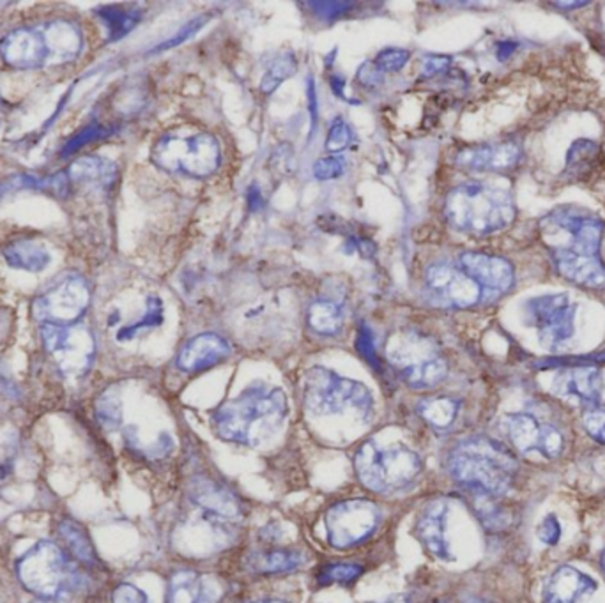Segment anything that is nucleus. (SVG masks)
Returning <instances> with one entry per match:
<instances>
[{
    "label": "nucleus",
    "instance_id": "13d9d810",
    "mask_svg": "<svg viewBox=\"0 0 605 603\" xmlns=\"http://www.w3.org/2000/svg\"><path fill=\"white\" fill-rule=\"evenodd\" d=\"M554 5L563 7V9H572V7H582V5H588V2H554Z\"/></svg>",
    "mask_w": 605,
    "mask_h": 603
},
{
    "label": "nucleus",
    "instance_id": "bb28decb",
    "mask_svg": "<svg viewBox=\"0 0 605 603\" xmlns=\"http://www.w3.org/2000/svg\"><path fill=\"white\" fill-rule=\"evenodd\" d=\"M4 257L11 267L29 273H42L51 260L46 246L36 239L13 241L4 248Z\"/></svg>",
    "mask_w": 605,
    "mask_h": 603
},
{
    "label": "nucleus",
    "instance_id": "5fc2aeb1",
    "mask_svg": "<svg viewBox=\"0 0 605 603\" xmlns=\"http://www.w3.org/2000/svg\"><path fill=\"white\" fill-rule=\"evenodd\" d=\"M516 50H517V43H514V42H501V43L498 44V59L499 60H507Z\"/></svg>",
    "mask_w": 605,
    "mask_h": 603
},
{
    "label": "nucleus",
    "instance_id": "393cba45",
    "mask_svg": "<svg viewBox=\"0 0 605 603\" xmlns=\"http://www.w3.org/2000/svg\"><path fill=\"white\" fill-rule=\"evenodd\" d=\"M43 32L44 42L50 51V64H64L73 60L82 46L84 40L79 27L71 22H50L40 27Z\"/></svg>",
    "mask_w": 605,
    "mask_h": 603
},
{
    "label": "nucleus",
    "instance_id": "49530a36",
    "mask_svg": "<svg viewBox=\"0 0 605 603\" xmlns=\"http://www.w3.org/2000/svg\"><path fill=\"white\" fill-rule=\"evenodd\" d=\"M536 534H538V538H540L542 543L554 547L560 542V538H562V525H560L556 515H547V517L544 518L542 524L538 525Z\"/></svg>",
    "mask_w": 605,
    "mask_h": 603
},
{
    "label": "nucleus",
    "instance_id": "ddd939ff",
    "mask_svg": "<svg viewBox=\"0 0 605 603\" xmlns=\"http://www.w3.org/2000/svg\"><path fill=\"white\" fill-rule=\"evenodd\" d=\"M545 232H563L568 245L554 246L582 255H599L604 223L600 218L581 208H558L542 221Z\"/></svg>",
    "mask_w": 605,
    "mask_h": 603
},
{
    "label": "nucleus",
    "instance_id": "c756f323",
    "mask_svg": "<svg viewBox=\"0 0 605 603\" xmlns=\"http://www.w3.org/2000/svg\"><path fill=\"white\" fill-rule=\"evenodd\" d=\"M117 175V169L112 162L98 158V156H84L77 160L70 171L68 177L75 182H96V184H112Z\"/></svg>",
    "mask_w": 605,
    "mask_h": 603
},
{
    "label": "nucleus",
    "instance_id": "f704fd0d",
    "mask_svg": "<svg viewBox=\"0 0 605 603\" xmlns=\"http://www.w3.org/2000/svg\"><path fill=\"white\" fill-rule=\"evenodd\" d=\"M302 556L294 551H271L254 560V568L260 573H285L300 568Z\"/></svg>",
    "mask_w": 605,
    "mask_h": 603
},
{
    "label": "nucleus",
    "instance_id": "1a4fd4ad",
    "mask_svg": "<svg viewBox=\"0 0 605 603\" xmlns=\"http://www.w3.org/2000/svg\"><path fill=\"white\" fill-rule=\"evenodd\" d=\"M44 348L66 377H80L92 365L96 342L84 326L42 324Z\"/></svg>",
    "mask_w": 605,
    "mask_h": 603
},
{
    "label": "nucleus",
    "instance_id": "bf43d9fd",
    "mask_svg": "<svg viewBox=\"0 0 605 603\" xmlns=\"http://www.w3.org/2000/svg\"><path fill=\"white\" fill-rule=\"evenodd\" d=\"M464 603H490V602H485V600H479V598H470V600H466Z\"/></svg>",
    "mask_w": 605,
    "mask_h": 603
},
{
    "label": "nucleus",
    "instance_id": "39448f33",
    "mask_svg": "<svg viewBox=\"0 0 605 603\" xmlns=\"http://www.w3.org/2000/svg\"><path fill=\"white\" fill-rule=\"evenodd\" d=\"M354 468L367 488L386 494L413 483L422 473V460L404 446L383 450L374 441H368L358 448Z\"/></svg>",
    "mask_w": 605,
    "mask_h": 603
},
{
    "label": "nucleus",
    "instance_id": "864d4df0",
    "mask_svg": "<svg viewBox=\"0 0 605 603\" xmlns=\"http://www.w3.org/2000/svg\"><path fill=\"white\" fill-rule=\"evenodd\" d=\"M451 59L444 55H427L424 60V77H433L450 66Z\"/></svg>",
    "mask_w": 605,
    "mask_h": 603
},
{
    "label": "nucleus",
    "instance_id": "603ef678",
    "mask_svg": "<svg viewBox=\"0 0 605 603\" xmlns=\"http://www.w3.org/2000/svg\"><path fill=\"white\" fill-rule=\"evenodd\" d=\"M306 90H308V110H310V138L313 135V131L319 125V103H317V90H315V84L312 80V77L308 79L306 84Z\"/></svg>",
    "mask_w": 605,
    "mask_h": 603
},
{
    "label": "nucleus",
    "instance_id": "5701e85b",
    "mask_svg": "<svg viewBox=\"0 0 605 603\" xmlns=\"http://www.w3.org/2000/svg\"><path fill=\"white\" fill-rule=\"evenodd\" d=\"M556 389L563 396H573L582 404L597 405L602 398L604 379L597 366L577 365L563 370L556 377Z\"/></svg>",
    "mask_w": 605,
    "mask_h": 603
},
{
    "label": "nucleus",
    "instance_id": "de8ad7c7",
    "mask_svg": "<svg viewBox=\"0 0 605 603\" xmlns=\"http://www.w3.org/2000/svg\"><path fill=\"white\" fill-rule=\"evenodd\" d=\"M356 79H358V84H361V86L367 87V88H376V87L383 84L385 73L377 68V64L374 60L372 62L367 60V62H363L359 66Z\"/></svg>",
    "mask_w": 605,
    "mask_h": 603
},
{
    "label": "nucleus",
    "instance_id": "9d476101",
    "mask_svg": "<svg viewBox=\"0 0 605 603\" xmlns=\"http://www.w3.org/2000/svg\"><path fill=\"white\" fill-rule=\"evenodd\" d=\"M381 522V510L368 499L337 503L326 514L328 542L335 549H350L374 534Z\"/></svg>",
    "mask_w": 605,
    "mask_h": 603
},
{
    "label": "nucleus",
    "instance_id": "2f4dec72",
    "mask_svg": "<svg viewBox=\"0 0 605 603\" xmlns=\"http://www.w3.org/2000/svg\"><path fill=\"white\" fill-rule=\"evenodd\" d=\"M418 413L435 429H448L459 414V402L446 396L425 398L418 404Z\"/></svg>",
    "mask_w": 605,
    "mask_h": 603
},
{
    "label": "nucleus",
    "instance_id": "6ab92c4d",
    "mask_svg": "<svg viewBox=\"0 0 605 603\" xmlns=\"http://www.w3.org/2000/svg\"><path fill=\"white\" fill-rule=\"evenodd\" d=\"M520 160V147L514 142L487 144L464 149L455 162L461 169L475 172H501L516 167Z\"/></svg>",
    "mask_w": 605,
    "mask_h": 603
},
{
    "label": "nucleus",
    "instance_id": "423d86ee",
    "mask_svg": "<svg viewBox=\"0 0 605 603\" xmlns=\"http://www.w3.org/2000/svg\"><path fill=\"white\" fill-rule=\"evenodd\" d=\"M151 158L162 171L206 179L217 172L221 151L217 138L208 133H169L154 144Z\"/></svg>",
    "mask_w": 605,
    "mask_h": 603
},
{
    "label": "nucleus",
    "instance_id": "cd10ccee",
    "mask_svg": "<svg viewBox=\"0 0 605 603\" xmlns=\"http://www.w3.org/2000/svg\"><path fill=\"white\" fill-rule=\"evenodd\" d=\"M18 190H42L55 197H66L70 191V177L68 173H57L50 177H36L33 173H16L7 177L0 184V197L18 191Z\"/></svg>",
    "mask_w": 605,
    "mask_h": 603
},
{
    "label": "nucleus",
    "instance_id": "72a5a7b5",
    "mask_svg": "<svg viewBox=\"0 0 605 603\" xmlns=\"http://www.w3.org/2000/svg\"><path fill=\"white\" fill-rule=\"evenodd\" d=\"M60 536L64 538L70 552L86 564H96L98 556L94 551V545L86 533V529L77 524L75 520H64L60 524Z\"/></svg>",
    "mask_w": 605,
    "mask_h": 603
},
{
    "label": "nucleus",
    "instance_id": "c85d7f7f",
    "mask_svg": "<svg viewBox=\"0 0 605 603\" xmlns=\"http://www.w3.org/2000/svg\"><path fill=\"white\" fill-rule=\"evenodd\" d=\"M600 162V147L586 138L575 140L566 153V171L572 179H586Z\"/></svg>",
    "mask_w": 605,
    "mask_h": 603
},
{
    "label": "nucleus",
    "instance_id": "aec40b11",
    "mask_svg": "<svg viewBox=\"0 0 605 603\" xmlns=\"http://www.w3.org/2000/svg\"><path fill=\"white\" fill-rule=\"evenodd\" d=\"M232 348L227 340L215 333H204L184 345L177 357V366L188 374L202 372L230 356Z\"/></svg>",
    "mask_w": 605,
    "mask_h": 603
},
{
    "label": "nucleus",
    "instance_id": "6e6552de",
    "mask_svg": "<svg viewBox=\"0 0 605 603\" xmlns=\"http://www.w3.org/2000/svg\"><path fill=\"white\" fill-rule=\"evenodd\" d=\"M23 588L44 600L59 598L68 582V561L51 542L36 543L16 566Z\"/></svg>",
    "mask_w": 605,
    "mask_h": 603
},
{
    "label": "nucleus",
    "instance_id": "c9c22d12",
    "mask_svg": "<svg viewBox=\"0 0 605 603\" xmlns=\"http://www.w3.org/2000/svg\"><path fill=\"white\" fill-rule=\"evenodd\" d=\"M298 70V62L291 51L280 55L265 71V75L260 80V92L269 96L275 92L278 87L282 86L289 77H293Z\"/></svg>",
    "mask_w": 605,
    "mask_h": 603
},
{
    "label": "nucleus",
    "instance_id": "dca6fc26",
    "mask_svg": "<svg viewBox=\"0 0 605 603\" xmlns=\"http://www.w3.org/2000/svg\"><path fill=\"white\" fill-rule=\"evenodd\" d=\"M4 62L16 70H36L50 64V51L40 27L16 29L0 43Z\"/></svg>",
    "mask_w": 605,
    "mask_h": 603
},
{
    "label": "nucleus",
    "instance_id": "e2e57ef3",
    "mask_svg": "<svg viewBox=\"0 0 605 603\" xmlns=\"http://www.w3.org/2000/svg\"><path fill=\"white\" fill-rule=\"evenodd\" d=\"M386 603H407V602H404V600H393V602H386Z\"/></svg>",
    "mask_w": 605,
    "mask_h": 603
},
{
    "label": "nucleus",
    "instance_id": "a19ab883",
    "mask_svg": "<svg viewBox=\"0 0 605 603\" xmlns=\"http://www.w3.org/2000/svg\"><path fill=\"white\" fill-rule=\"evenodd\" d=\"M98 418L103 427L107 429H116L121 425L123 420V409L121 402L116 396H103L98 404Z\"/></svg>",
    "mask_w": 605,
    "mask_h": 603
},
{
    "label": "nucleus",
    "instance_id": "f03ea898",
    "mask_svg": "<svg viewBox=\"0 0 605 603\" xmlns=\"http://www.w3.org/2000/svg\"><path fill=\"white\" fill-rule=\"evenodd\" d=\"M448 469L462 487L496 497L512 488L519 464L503 444L487 437H471L453 448Z\"/></svg>",
    "mask_w": 605,
    "mask_h": 603
},
{
    "label": "nucleus",
    "instance_id": "f8f14e48",
    "mask_svg": "<svg viewBox=\"0 0 605 603\" xmlns=\"http://www.w3.org/2000/svg\"><path fill=\"white\" fill-rule=\"evenodd\" d=\"M90 302V291L86 280L79 274L62 278L34 302V317L42 324L73 326Z\"/></svg>",
    "mask_w": 605,
    "mask_h": 603
},
{
    "label": "nucleus",
    "instance_id": "f257e3e1",
    "mask_svg": "<svg viewBox=\"0 0 605 603\" xmlns=\"http://www.w3.org/2000/svg\"><path fill=\"white\" fill-rule=\"evenodd\" d=\"M289 413L285 393L267 385H254L221 404L213 414L218 437L257 448L273 439Z\"/></svg>",
    "mask_w": 605,
    "mask_h": 603
},
{
    "label": "nucleus",
    "instance_id": "4c0bfd02",
    "mask_svg": "<svg viewBox=\"0 0 605 603\" xmlns=\"http://www.w3.org/2000/svg\"><path fill=\"white\" fill-rule=\"evenodd\" d=\"M363 568L359 564H352V562H335V564H328L324 566L319 575H317V582L321 586H330V584H350L354 582L359 575H361Z\"/></svg>",
    "mask_w": 605,
    "mask_h": 603
},
{
    "label": "nucleus",
    "instance_id": "680f3d73",
    "mask_svg": "<svg viewBox=\"0 0 605 603\" xmlns=\"http://www.w3.org/2000/svg\"><path fill=\"white\" fill-rule=\"evenodd\" d=\"M602 570H604V573H605V551H604V554H602Z\"/></svg>",
    "mask_w": 605,
    "mask_h": 603
},
{
    "label": "nucleus",
    "instance_id": "58836bf2",
    "mask_svg": "<svg viewBox=\"0 0 605 603\" xmlns=\"http://www.w3.org/2000/svg\"><path fill=\"white\" fill-rule=\"evenodd\" d=\"M107 135H110V130H107V128H103V126H99V125H90V126H87V128L79 131L75 136H71V138L66 142V145L62 147V158H66V156H70V154L80 151L82 147H86L87 144H90V142H94V140H99V138H103V136H107Z\"/></svg>",
    "mask_w": 605,
    "mask_h": 603
},
{
    "label": "nucleus",
    "instance_id": "7ed1b4c3",
    "mask_svg": "<svg viewBox=\"0 0 605 603\" xmlns=\"http://www.w3.org/2000/svg\"><path fill=\"white\" fill-rule=\"evenodd\" d=\"M448 223L466 234L487 236L507 228L516 218V204L508 191L481 182H468L446 197Z\"/></svg>",
    "mask_w": 605,
    "mask_h": 603
},
{
    "label": "nucleus",
    "instance_id": "412c9836",
    "mask_svg": "<svg viewBox=\"0 0 605 603\" xmlns=\"http://www.w3.org/2000/svg\"><path fill=\"white\" fill-rule=\"evenodd\" d=\"M553 260L558 273L568 282L588 289L604 287L605 265L599 255H582L563 248H553Z\"/></svg>",
    "mask_w": 605,
    "mask_h": 603
},
{
    "label": "nucleus",
    "instance_id": "0eeeda50",
    "mask_svg": "<svg viewBox=\"0 0 605 603\" xmlns=\"http://www.w3.org/2000/svg\"><path fill=\"white\" fill-rule=\"evenodd\" d=\"M388 356L411 388H433L448 374L446 361L429 340L418 335L395 337L389 344Z\"/></svg>",
    "mask_w": 605,
    "mask_h": 603
},
{
    "label": "nucleus",
    "instance_id": "4d7b16f0",
    "mask_svg": "<svg viewBox=\"0 0 605 603\" xmlns=\"http://www.w3.org/2000/svg\"><path fill=\"white\" fill-rule=\"evenodd\" d=\"M330 86H331V88L335 90V94H337L339 97H346V96H344V87H346V80H344L342 77H339V75H333V77L330 79Z\"/></svg>",
    "mask_w": 605,
    "mask_h": 603
},
{
    "label": "nucleus",
    "instance_id": "f3484780",
    "mask_svg": "<svg viewBox=\"0 0 605 603\" xmlns=\"http://www.w3.org/2000/svg\"><path fill=\"white\" fill-rule=\"evenodd\" d=\"M461 267L481 289L490 292L503 294L514 285V267L501 257L466 252L461 255Z\"/></svg>",
    "mask_w": 605,
    "mask_h": 603
},
{
    "label": "nucleus",
    "instance_id": "9b49d317",
    "mask_svg": "<svg viewBox=\"0 0 605 603\" xmlns=\"http://www.w3.org/2000/svg\"><path fill=\"white\" fill-rule=\"evenodd\" d=\"M575 311L577 304L566 294H544L526 302L527 320L549 350H558L573 337Z\"/></svg>",
    "mask_w": 605,
    "mask_h": 603
},
{
    "label": "nucleus",
    "instance_id": "a878e982",
    "mask_svg": "<svg viewBox=\"0 0 605 603\" xmlns=\"http://www.w3.org/2000/svg\"><path fill=\"white\" fill-rule=\"evenodd\" d=\"M218 591L191 570L175 571L169 582L167 603H215Z\"/></svg>",
    "mask_w": 605,
    "mask_h": 603
},
{
    "label": "nucleus",
    "instance_id": "37998d69",
    "mask_svg": "<svg viewBox=\"0 0 605 603\" xmlns=\"http://www.w3.org/2000/svg\"><path fill=\"white\" fill-rule=\"evenodd\" d=\"M411 59V53L407 50L402 48H386L383 51H379V55L376 57V64L383 73H395L400 71Z\"/></svg>",
    "mask_w": 605,
    "mask_h": 603
},
{
    "label": "nucleus",
    "instance_id": "3c124183",
    "mask_svg": "<svg viewBox=\"0 0 605 603\" xmlns=\"http://www.w3.org/2000/svg\"><path fill=\"white\" fill-rule=\"evenodd\" d=\"M308 5L315 7V13L322 16L324 20H335L337 16H342L352 7V2H310Z\"/></svg>",
    "mask_w": 605,
    "mask_h": 603
},
{
    "label": "nucleus",
    "instance_id": "e433bc0d",
    "mask_svg": "<svg viewBox=\"0 0 605 603\" xmlns=\"http://www.w3.org/2000/svg\"><path fill=\"white\" fill-rule=\"evenodd\" d=\"M162 322H163V302H162L160 298L153 296V298H149V302H147V308H145L144 317H142L138 322H135V324H131V326H126L125 329H121L119 335H117V340H121V342L131 340V339L136 337L140 331L156 328V326H160Z\"/></svg>",
    "mask_w": 605,
    "mask_h": 603
},
{
    "label": "nucleus",
    "instance_id": "c03bdc74",
    "mask_svg": "<svg viewBox=\"0 0 605 603\" xmlns=\"http://www.w3.org/2000/svg\"><path fill=\"white\" fill-rule=\"evenodd\" d=\"M344 172H346V162L339 156L322 158V160L315 162V165H313V175L319 181H331V179L340 177Z\"/></svg>",
    "mask_w": 605,
    "mask_h": 603
},
{
    "label": "nucleus",
    "instance_id": "052dcab7",
    "mask_svg": "<svg viewBox=\"0 0 605 603\" xmlns=\"http://www.w3.org/2000/svg\"><path fill=\"white\" fill-rule=\"evenodd\" d=\"M256 603H285V602H280V600H262V602H256Z\"/></svg>",
    "mask_w": 605,
    "mask_h": 603
},
{
    "label": "nucleus",
    "instance_id": "6e6d98bb",
    "mask_svg": "<svg viewBox=\"0 0 605 603\" xmlns=\"http://www.w3.org/2000/svg\"><path fill=\"white\" fill-rule=\"evenodd\" d=\"M247 199H248V204H250V208H252L254 211L262 208V197H260V191L257 186H250Z\"/></svg>",
    "mask_w": 605,
    "mask_h": 603
},
{
    "label": "nucleus",
    "instance_id": "79ce46f5",
    "mask_svg": "<svg viewBox=\"0 0 605 603\" xmlns=\"http://www.w3.org/2000/svg\"><path fill=\"white\" fill-rule=\"evenodd\" d=\"M350 142H352V131L349 128V125L344 119H337L330 126L324 145L328 153L335 154V153H342L346 147H349Z\"/></svg>",
    "mask_w": 605,
    "mask_h": 603
},
{
    "label": "nucleus",
    "instance_id": "a211bd4d",
    "mask_svg": "<svg viewBox=\"0 0 605 603\" xmlns=\"http://www.w3.org/2000/svg\"><path fill=\"white\" fill-rule=\"evenodd\" d=\"M448 514L450 505L446 499H433L425 505L416 520V536L422 545L441 561L451 560L448 542Z\"/></svg>",
    "mask_w": 605,
    "mask_h": 603
},
{
    "label": "nucleus",
    "instance_id": "b1692460",
    "mask_svg": "<svg viewBox=\"0 0 605 603\" xmlns=\"http://www.w3.org/2000/svg\"><path fill=\"white\" fill-rule=\"evenodd\" d=\"M190 496L193 503H197L211 517L234 520L241 515L239 501L232 496L230 490H227L215 481L204 478L191 481Z\"/></svg>",
    "mask_w": 605,
    "mask_h": 603
},
{
    "label": "nucleus",
    "instance_id": "473e14b6",
    "mask_svg": "<svg viewBox=\"0 0 605 603\" xmlns=\"http://www.w3.org/2000/svg\"><path fill=\"white\" fill-rule=\"evenodd\" d=\"M96 14L108 27V40L110 42L123 40L126 34H130L131 31L136 27V23L142 18L140 11H126V9H121V7H116V5L114 7H99V9H96Z\"/></svg>",
    "mask_w": 605,
    "mask_h": 603
},
{
    "label": "nucleus",
    "instance_id": "a18cd8bd",
    "mask_svg": "<svg viewBox=\"0 0 605 603\" xmlns=\"http://www.w3.org/2000/svg\"><path fill=\"white\" fill-rule=\"evenodd\" d=\"M356 347L358 352L376 368H379V359H377V352H376V344H374V335L370 331V328L367 324L359 326L358 331V340H356Z\"/></svg>",
    "mask_w": 605,
    "mask_h": 603
},
{
    "label": "nucleus",
    "instance_id": "4468645a",
    "mask_svg": "<svg viewBox=\"0 0 605 603\" xmlns=\"http://www.w3.org/2000/svg\"><path fill=\"white\" fill-rule=\"evenodd\" d=\"M503 431L522 453H542L556 459L563 451L562 431L553 425H542L531 414H508L503 418Z\"/></svg>",
    "mask_w": 605,
    "mask_h": 603
},
{
    "label": "nucleus",
    "instance_id": "8fccbe9b",
    "mask_svg": "<svg viewBox=\"0 0 605 603\" xmlns=\"http://www.w3.org/2000/svg\"><path fill=\"white\" fill-rule=\"evenodd\" d=\"M112 603H151L149 597L133 584H121L112 595Z\"/></svg>",
    "mask_w": 605,
    "mask_h": 603
},
{
    "label": "nucleus",
    "instance_id": "2eb2a0df",
    "mask_svg": "<svg viewBox=\"0 0 605 603\" xmlns=\"http://www.w3.org/2000/svg\"><path fill=\"white\" fill-rule=\"evenodd\" d=\"M425 280L433 296L448 306L471 308L481 300V287L475 280L448 264L431 265Z\"/></svg>",
    "mask_w": 605,
    "mask_h": 603
},
{
    "label": "nucleus",
    "instance_id": "09e8293b",
    "mask_svg": "<svg viewBox=\"0 0 605 603\" xmlns=\"http://www.w3.org/2000/svg\"><path fill=\"white\" fill-rule=\"evenodd\" d=\"M584 429L600 444L605 446V411H590L584 414Z\"/></svg>",
    "mask_w": 605,
    "mask_h": 603
},
{
    "label": "nucleus",
    "instance_id": "7c9ffc66",
    "mask_svg": "<svg viewBox=\"0 0 605 603\" xmlns=\"http://www.w3.org/2000/svg\"><path fill=\"white\" fill-rule=\"evenodd\" d=\"M310 328L324 337H333L340 333L344 326L342 308L333 302H315L308 308Z\"/></svg>",
    "mask_w": 605,
    "mask_h": 603
},
{
    "label": "nucleus",
    "instance_id": "20e7f679",
    "mask_svg": "<svg viewBox=\"0 0 605 603\" xmlns=\"http://www.w3.org/2000/svg\"><path fill=\"white\" fill-rule=\"evenodd\" d=\"M302 398L306 409L317 416L354 413L361 420H368L374 411V398L365 385L340 377L324 366H313L306 372Z\"/></svg>",
    "mask_w": 605,
    "mask_h": 603
},
{
    "label": "nucleus",
    "instance_id": "4be33fe9",
    "mask_svg": "<svg viewBox=\"0 0 605 603\" xmlns=\"http://www.w3.org/2000/svg\"><path fill=\"white\" fill-rule=\"evenodd\" d=\"M597 591V582L573 566H560L544 588V603H577Z\"/></svg>",
    "mask_w": 605,
    "mask_h": 603
},
{
    "label": "nucleus",
    "instance_id": "ea45409f",
    "mask_svg": "<svg viewBox=\"0 0 605 603\" xmlns=\"http://www.w3.org/2000/svg\"><path fill=\"white\" fill-rule=\"evenodd\" d=\"M208 20H209V14H200V16L193 18L191 22H188V23H186L175 36H172L171 40H167V42L158 44V46L153 50V53H160V51L171 50L173 46H179V44H182L184 42L191 40V38H193V36H195V34L208 23Z\"/></svg>",
    "mask_w": 605,
    "mask_h": 603
}]
</instances>
